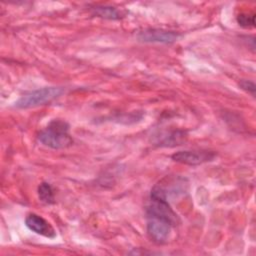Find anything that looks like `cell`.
Listing matches in <instances>:
<instances>
[{"instance_id": "obj_1", "label": "cell", "mask_w": 256, "mask_h": 256, "mask_svg": "<svg viewBox=\"0 0 256 256\" xmlns=\"http://www.w3.org/2000/svg\"><path fill=\"white\" fill-rule=\"evenodd\" d=\"M38 140L52 149L66 148L73 142L69 134L68 123L60 119L52 120L47 127L41 130L38 134Z\"/></svg>"}, {"instance_id": "obj_2", "label": "cell", "mask_w": 256, "mask_h": 256, "mask_svg": "<svg viewBox=\"0 0 256 256\" xmlns=\"http://www.w3.org/2000/svg\"><path fill=\"white\" fill-rule=\"evenodd\" d=\"M63 93L64 89L62 87H43L21 96V98L15 103V107L20 109H27L44 105L58 98Z\"/></svg>"}, {"instance_id": "obj_3", "label": "cell", "mask_w": 256, "mask_h": 256, "mask_svg": "<svg viewBox=\"0 0 256 256\" xmlns=\"http://www.w3.org/2000/svg\"><path fill=\"white\" fill-rule=\"evenodd\" d=\"M174 226L176 225L168 219L154 215H147V234L149 238L157 244L167 242Z\"/></svg>"}, {"instance_id": "obj_4", "label": "cell", "mask_w": 256, "mask_h": 256, "mask_svg": "<svg viewBox=\"0 0 256 256\" xmlns=\"http://www.w3.org/2000/svg\"><path fill=\"white\" fill-rule=\"evenodd\" d=\"M187 183L184 178L166 176L152 188L151 195L162 197L168 201L170 197H176L185 193Z\"/></svg>"}, {"instance_id": "obj_5", "label": "cell", "mask_w": 256, "mask_h": 256, "mask_svg": "<svg viewBox=\"0 0 256 256\" xmlns=\"http://www.w3.org/2000/svg\"><path fill=\"white\" fill-rule=\"evenodd\" d=\"M216 156L214 151L209 150H184L174 153L171 158L178 163L196 166L212 161Z\"/></svg>"}, {"instance_id": "obj_6", "label": "cell", "mask_w": 256, "mask_h": 256, "mask_svg": "<svg viewBox=\"0 0 256 256\" xmlns=\"http://www.w3.org/2000/svg\"><path fill=\"white\" fill-rule=\"evenodd\" d=\"M138 39L146 43H162L170 44L179 38V34L174 31L163 29H145L138 34Z\"/></svg>"}, {"instance_id": "obj_7", "label": "cell", "mask_w": 256, "mask_h": 256, "mask_svg": "<svg viewBox=\"0 0 256 256\" xmlns=\"http://www.w3.org/2000/svg\"><path fill=\"white\" fill-rule=\"evenodd\" d=\"M25 224L29 230L47 238H54L56 231L52 225L42 216L35 213H30L25 218Z\"/></svg>"}, {"instance_id": "obj_8", "label": "cell", "mask_w": 256, "mask_h": 256, "mask_svg": "<svg viewBox=\"0 0 256 256\" xmlns=\"http://www.w3.org/2000/svg\"><path fill=\"white\" fill-rule=\"evenodd\" d=\"M92 12L94 15L104 18V19H110V20H117L122 17L121 11H119L117 8L112 6H103V5H97L92 8Z\"/></svg>"}, {"instance_id": "obj_9", "label": "cell", "mask_w": 256, "mask_h": 256, "mask_svg": "<svg viewBox=\"0 0 256 256\" xmlns=\"http://www.w3.org/2000/svg\"><path fill=\"white\" fill-rule=\"evenodd\" d=\"M38 196L41 202L44 204L54 203V193L51 185L47 182H42L38 186Z\"/></svg>"}, {"instance_id": "obj_10", "label": "cell", "mask_w": 256, "mask_h": 256, "mask_svg": "<svg viewBox=\"0 0 256 256\" xmlns=\"http://www.w3.org/2000/svg\"><path fill=\"white\" fill-rule=\"evenodd\" d=\"M237 22L241 27L252 28L255 26V14L254 13H240L237 16Z\"/></svg>"}, {"instance_id": "obj_11", "label": "cell", "mask_w": 256, "mask_h": 256, "mask_svg": "<svg viewBox=\"0 0 256 256\" xmlns=\"http://www.w3.org/2000/svg\"><path fill=\"white\" fill-rule=\"evenodd\" d=\"M239 86L245 90L246 92H248L249 94H251L252 96H255V84L252 81L249 80H241L239 83Z\"/></svg>"}]
</instances>
